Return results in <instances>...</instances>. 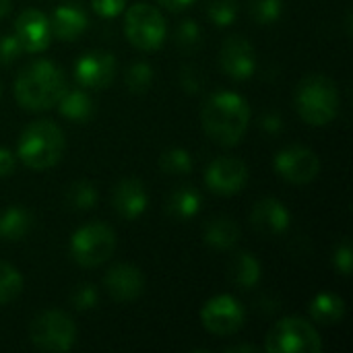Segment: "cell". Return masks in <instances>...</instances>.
I'll use <instances>...</instances> for the list:
<instances>
[{
	"mask_svg": "<svg viewBox=\"0 0 353 353\" xmlns=\"http://www.w3.org/2000/svg\"><path fill=\"white\" fill-rule=\"evenodd\" d=\"M203 130L219 145H238L250 126V105L248 101L232 91H217L209 95L201 110Z\"/></svg>",
	"mask_w": 353,
	"mask_h": 353,
	"instance_id": "1",
	"label": "cell"
},
{
	"mask_svg": "<svg viewBox=\"0 0 353 353\" xmlns=\"http://www.w3.org/2000/svg\"><path fill=\"white\" fill-rule=\"evenodd\" d=\"M66 89V77L60 66L50 60L27 64L14 81V97L29 112L50 110L58 103Z\"/></svg>",
	"mask_w": 353,
	"mask_h": 353,
	"instance_id": "2",
	"label": "cell"
},
{
	"mask_svg": "<svg viewBox=\"0 0 353 353\" xmlns=\"http://www.w3.org/2000/svg\"><path fill=\"white\" fill-rule=\"evenodd\" d=\"M66 149V139L62 128L52 120H35L27 124L19 137L17 155L29 170H50L54 168Z\"/></svg>",
	"mask_w": 353,
	"mask_h": 353,
	"instance_id": "3",
	"label": "cell"
},
{
	"mask_svg": "<svg viewBox=\"0 0 353 353\" xmlns=\"http://www.w3.org/2000/svg\"><path fill=\"white\" fill-rule=\"evenodd\" d=\"M296 110L310 126H327L339 114V89L327 74L314 72L304 77L296 87Z\"/></svg>",
	"mask_w": 353,
	"mask_h": 353,
	"instance_id": "4",
	"label": "cell"
},
{
	"mask_svg": "<svg viewBox=\"0 0 353 353\" xmlns=\"http://www.w3.org/2000/svg\"><path fill=\"white\" fill-rule=\"evenodd\" d=\"M265 352L319 353L323 352V339L308 321L300 316H288L269 331L265 341Z\"/></svg>",
	"mask_w": 353,
	"mask_h": 353,
	"instance_id": "5",
	"label": "cell"
},
{
	"mask_svg": "<svg viewBox=\"0 0 353 353\" xmlns=\"http://www.w3.org/2000/svg\"><path fill=\"white\" fill-rule=\"evenodd\" d=\"M124 33L134 48L151 52L163 46L168 25L163 14L155 6L147 2H137L124 14Z\"/></svg>",
	"mask_w": 353,
	"mask_h": 353,
	"instance_id": "6",
	"label": "cell"
},
{
	"mask_svg": "<svg viewBox=\"0 0 353 353\" xmlns=\"http://www.w3.org/2000/svg\"><path fill=\"white\" fill-rule=\"evenodd\" d=\"M29 339L41 352H68L74 345L77 327L66 312L46 310L31 321Z\"/></svg>",
	"mask_w": 353,
	"mask_h": 353,
	"instance_id": "7",
	"label": "cell"
},
{
	"mask_svg": "<svg viewBox=\"0 0 353 353\" xmlns=\"http://www.w3.org/2000/svg\"><path fill=\"white\" fill-rule=\"evenodd\" d=\"M116 250V234L105 223L79 228L70 238V256L81 267H99Z\"/></svg>",
	"mask_w": 353,
	"mask_h": 353,
	"instance_id": "8",
	"label": "cell"
},
{
	"mask_svg": "<svg viewBox=\"0 0 353 353\" xmlns=\"http://www.w3.org/2000/svg\"><path fill=\"white\" fill-rule=\"evenodd\" d=\"M246 321V312L242 304L234 296H215L201 308V323L203 327L217 337L236 335Z\"/></svg>",
	"mask_w": 353,
	"mask_h": 353,
	"instance_id": "9",
	"label": "cell"
},
{
	"mask_svg": "<svg viewBox=\"0 0 353 353\" xmlns=\"http://www.w3.org/2000/svg\"><path fill=\"white\" fill-rule=\"evenodd\" d=\"M275 170L285 182L302 186L310 184L321 174V159L312 149L292 145L275 155Z\"/></svg>",
	"mask_w": 353,
	"mask_h": 353,
	"instance_id": "10",
	"label": "cell"
},
{
	"mask_svg": "<svg viewBox=\"0 0 353 353\" xmlns=\"http://www.w3.org/2000/svg\"><path fill=\"white\" fill-rule=\"evenodd\" d=\"M248 165L238 157H217L205 172V184L213 194L234 196L248 184Z\"/></svg>",
	"mask_w": 353,
	"mask_h": 353,
	"instance_id": "11",
	"label": "cell"
},
{
	"mask_svg": "<svg viewBox=\"0 0 353 353\" xmlns=\"http://www.w3.org/2000/svg\"><path fill=\"white\" fill-rule=\"evenodd\" d=\"M116 77V58L110 52L93 50L83 54L74 64V79L85 89H105Z\"/></svg>",
	"mask_w": 353,
	"mask_h": 353,
	"instance_id": "12",
	"label": "cell"
},
{
	"mask_svg": "<svg viewBox=\"0 0 353 353\" xmlns=\"http://www.w3.org/2000/svg\"><path fill=\"white\" fill-rule=\"evenodd\" d=\"M219 64L230 79L246 81L256 70V52L246 37L232 35L219 50Z\"/></svg>",
	"mask_w": 353,
	"mask_h": 353,
	"instance_id": "13",
	"label": "cell"
},
{
	"mask_svg": "<svg viewBox=\"0 0 353 353\" xmlns=\"http://www.w3.org/2000/svg\"><path fill=\"white\" fill-rule=\"evenodd\" d=\"M14 37L19 39L23 52L27 54H39L48 50L52 41L50 19L35 8L23 10L14 21Z\"/></svg>",
	"mask_w": 353,
	"mask_h": 353,
	"instance_id": "14",
	"label": "cell"
},
{
	"mask_svg": "<svg viewBox=\"0 0 353 353\" xmlns=\"http://www.w3.org/2000/svg\"><path fill=\"white\" fill-rule=\"evenodd\" d=\"M103 285L108 294L118 302H132L145 290V277L139 267L130 263H118L110 267L103 277Z\"/></svg>",
	"mask_w": 353,
	"mask_h": 353,
	"instance_id": "15",
	"label": "cell"
},
{
	"mask_svg": "<svg viewBox=\"0 0 353 353\" xmlns=\"http://www.w3.org/2000/svg\"><path fill=\"white\" fill-rule=\"evenodd\" d=\"M50 27L52 37H58L60 41H74L89 27L87 10L83 8L81 2H64L52 12Z\"/></svg>",
	"mask_w": 353,
	"mask_h": 353,
	"instance_id": "16",
	"label": "cell"
},
{
	"mask_svg": "<svg viewBox=\"0 0 353 353\" xmlns=\"http://www.w3.org/2000/svg\"><path fill=\"white\" fill-rule=\"evenodd\" d=\"M112 205L116 209V213L128 221L141 217L149 205V196L147 190L143 186L141 180L137 178H124L116 184L114 194H112Z\"/></svg>",
	"mask_w": 353,
	"mask_h": 353,
	"instance_id": "17",
	"label": "cell"
},
{
	"mask_svg": "<svg viewBox=\"0 0 353 353\" xmlns=\"http://www.w3.org/2000/svg\"><path fill=\"white\" fill-rule=\"evenodd\" d=\"M250 221L261 234L279 236V234L288 232L292 215L281 201H277L273 196H265L252 207Z\"/></svg>",
	"mask_w": 353,
	"mask_h": 353,
	"instance_id": "18",
	"label": "cell"
},
{
	"mask_svg": "<svg viewBox=\"0 0 353 353\" xmlns=\"http://www.w3.org/2000/svg\"><path fill=\"white\" fill-rule=\"evenodd\" d=\"M240 225L230 217H215L205 225L203 240L215 250H232L240 240Z\"/></svg>",
	"mask_w": 353,
	"mask_h": 353,
	"instance_id": "19",
	"label": "cell"
},
{
	"mask_svg": "<svg viewBox=\"0 0 353 353\" xmlns=\"http://www.w3.org/2000/svg\"><path fill=\"white\" fill-rule=\"evenodd\" d=\"M58 110L64 118L72 122H87L93 116V99L83 89H64V93L58 99Z\"/></svg>",
	"mask_w": 353,
	"mask_h": 353,
	"instance_id": "20",
	"label": "cell"
},
{
	"mask_svg": "<svg viewBox=\"0 0 353 353\" xmlns=\"http://www.w3.org/2000/svg\"><path fill=\"white\" fill-rule=\"evenodd\" d=\"M201 209V194L192 186H180L176 188L168 201H165V213L178 221L192 219Z\"/></svg>",
	"mask_w": 353,
	"mask_h": 353,
	"instance_id": "21",
	"label": "cell"
},
{
	"mask_svg": "<svg viewBox=\"0 0 353 353\" xmlns=\"http://www.w3.org/2000/svg\"><path fill=\"white\" fill-rule=\"evenodd\" d=\"M261 263L250 252H238L230 263V279L240 290H252L261 281Z\"/></svg>",
	"mask_w": 353,
	"mask_h": 353,
	"instance_id": "22",
	"label": "cell"
},
{
	"mask_svg": "<svg viewBox=\"0 0 353 353\" xmlns=\"http://www.w3.org/2000/svg\"><path fill=\"white\" fill-rule=\"evenodd\" d=\"M33 225V217L23 207H8L0 213V238L6 242L23 240Z\"/></svg>",
	"mask_w": 353,
	"mask_h": 353,
	"instance_id": "23",
	"label": "cell"
},
{
	"mask_svg": "<svg viewBox=\"0 0 353 353\" xmlns=\"http://www.w3.org/2000/svg\"><path fill=\"white\" fill-rule=\"evenodd\" d=\"M310 316L319 325H337L345 316V302L337 294H319L310 302Z\"/></svg>",
	"mask_w": 353,
	"mask_h": 353,
	"instance_id": "24",
	"label": "cell"
},
{
	"mask_svg": "<svg viewBox=\"0 0 353 353\" xmlns=\"http://www.w3.org/2000/svg\"><path fill=\"white\" fill-rule=\"evenodd\" d=\"M97 201H99L97 190L87 180H79V182L70 184V188L66 192V203L74 211H89V209H93L97 205Z\"/></svg>",
	"mask_w": 353,
	"mask_h": 353,
	"instance_id": "25",
	"label": "cell"
},
{
	"mask_svg": "<svg viewBox=\"0 0 353 353\" xmlns=\"http://www.w3.org/2000/svg\"><path fill=\"white\" fill-rule=\"evenodd\" d=\"M21 292H23L21 273L8 263H0V306L17 300Z\"/></svg>",
	"mask_w": 353,
	"mask_h": 353,
	"instance_id": "26",
	"label": "cell"
},
{
	"mask_svg": "<svg viewBox=\"0 0 353 353\" xmlns=\"http://www.w3.org/2000/svg\"><path fill=\"white\" fill-rule=\"evenodd\" d=\"M159 168L165 174H174V176H184L192 170V157L186 149L176 147V149H168L161 153L159 159Z\"/></svg>",
	"mask_w": 353,
	"mask_h": 353,
	"instance_id": "27",
	"label": "cell"
},
{
	"mask_svg": "<svg viewBox=\"0 0 353 353\" xmlns=\"http://www.w3.org/2000/svg\"><path fill=\"white\" fill-rule=\"evenodd\" d=\"M248 10L259 25H273L283 14V0H250Z\"/></svg>",
	"mask_w": 353,
	"mask_h": 353,
	"instance_id": "28",
	"label": "cell"
},
{
	"mask_svg": "<svg viewBox=\"0 0 353 353\" xmlns=\"http://www.w3.org/2000/svg\"><path fill=\"white\" fill-rule=\"evenodd\" d=\"M238 0H207V14L217 27H228L238 17Z\"/></svg>",
	"mask_w": 353,
	"mask_h": 353,
	"instance_id": "29",
	"label": "cell"
},
{
	"mask_svg": "<svg viewBox=\"0 0 353 353\" xmlns=\"http://www.w3.org/2000/svg\"><path fill=\"white\" fill-rule=\"evenodd\" d=\"M153 83V66L149 62H134L126 72V87L130 93H145Z\"/></svg>",
	"mask_w": 353,
	"mask_h": 353,
	"instance_id": "30",
	"label": "cell"
},
{
	"mask_svg": "<svg viewBox=\"0 0 353 353\" xmlns=\"http://www.w3.org/2000/svg\"><path fill=\"white\" fill-rule=\"evenodd\" d=\"M176 43L182 50H194L201 43V27H199V23L192 21V19L182 21L178 25V29H176Z\"/></svg>",
	"mask_w": 353,
	"mask_h": 353,
	"instance_id": "31",
	"label": "cell"
},
{
	"mask_svg": "<svg viewBox=\"0 0 353 353\" xmlns=\"http://www.w3.org/2000/svg\"><path fill=\"white\" fill-rule=\"evenodd\" d=\"M97 300H99L97 290H95L91 283H83V285H79V288L72 292V296H70L72 306H74L77 310H81V312H85V310H93V308L97 306Z\"/></svg>",
	"mask_w": 353,
	"mask_h": 353,
	"instance_id": "32",
	"label": "cell"
},
{
	"mask_svg": "<svg viewBox=\"0 0 353 353\" xmlns=\"http://www.w3.org/2000/svg\"><path fill=\"white\" fill-rule=\"evenodd\" d=\"M333 265H335V269H337L343 277H350L353 265V250L350 242H341V244L335 248V252H333Z\"/></svg>",
	"mask_w": 353,
	"mask_h": 353,
	"instance_id": "33",
	"label": "cell"
},
{
	"mask_svg": "<svg viewBox=\"0 0 353 353\" xmlns=\"http://www.w3.org/2000/svg\"><path fill=\"white\" fill-rule=\"evenodd\" d=\"M23 48L14 35H2L0 37V64H10L21 56Z\"/></svg>",
	"mask_w": 353,
	"mask_h": 353,
	"instance_id": "34",
	"label": "cell"
},
{
	"mask_svg": "<svg viewBox=\"0 0 353 353\" xmlns=\"http://www.w3.org/2000/svg\"><path fill=\"white\" fill-rule=\"evenodd\" d=\"M91 8L103 19H114L122 14V10L126 8V0H91Z\"/></svg>",
	"mask_w": 353,
	"mask_h": 353,
	"instance_id": "35",
	"label": "cell"
},
{
	"mask_svg": "<svg viewBox=\"0 0 353 353\" xmlns=\"http://www.w3.org/2000/svg\"><path fill=\"white\" fill-rule=\"evenodd\" d=\"M14 168H17L14 155H12L8 149H2V147H0V178L10 176V174L14 172Z\"/></svg>",
	"mask_w": 353,
	"mask_h": 353,
	"instance_id": "36",
	"label": "cell"
},
{
	"mask_svg": "<svg viewBox=\"0 0 353 353\" xmlns=\"http://www.w3.org/2000/svg\"><path fill=\"white\" fill-rule=\"evenodd\" d=\"M281 116L279 114H265L263 118H261V128L265 130V132H271V134H277L279 130H281Z\"/></svg>",
	"mask_w": 353,
	"mask_h": 353,
	"instance_id": "37",
	"label": "cell"
},
{
	"mask_svg": "<svg viewBox=\"0 0 353 353\" xmlns=\"http://www.w3.org/2000/svg\"><path fill=\"white\" fill-rule=\"evenodd\" d=\"M161 6H165L168 10H172V12H180V10H184L188 4H192L194 0H157Z\"/></svg>",
	"mask_w": 353,
	"mask_h": 353,
	"instance_id": "38",
	"label": "cell"
},
{
	"mask_svg": "<svg viewBox=\"0 0 353 353\" xmlns=\"http://www.w3.org/2000/svg\"><path fill=\"white\" fill-rule=\"evenodd\" d=\"M182 87H184L186 91H190V93H194V91L199 89V83L194 81L192 70H184V72H182Z\"/></svg>",
	"mask_w": 353,
	"mask_h": 353,
	"instance_id": "39",
	"label": "cell"
},
{
	"mask_svg": "<svg viewBox=\"0 0 353 353\" xmlns=\"http://www.w3.org/2000/svg\"><path fill=\"white\" fill-rule=\"evenodd\" d=\"M228 353H256L259 347L256 345H234V347H228Z\"/></svg>",
	"mask_w": 353,
	"mask_h": 353,
	"instance_id": "40",
	"label": "cell"
},
{
	"mask_svg": "<svg viewBox=\"0 0 353 353\" xmlns=\"http://www.w3.org/2000/svg\"><path fill=\"white\" fill-rule=\"evenodd\" d=\"M10 12V0H0V19Z\"/></svg>",
	"mask_w": 353,
	"mask_h": 353,
	"instance_id": "41",
	"label": "cell"
}]
</instances>
